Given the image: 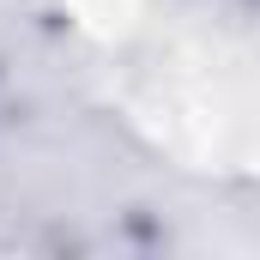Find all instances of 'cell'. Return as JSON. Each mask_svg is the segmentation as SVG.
<instances>
[{"label": "cell", "mask_w": 260, "mask_h": 260, "mask_svg": "<svg viewBox=\"0 0 260 260\" xmlns=\"http://www.w3.org/2000/svg\"><path fill=\"white\" fill-rule=\"evenodd\" d=\"M248 6H254V12H260V0H248Z\"/></svg>", "instance_id": "cell-1"}]
</instances>
